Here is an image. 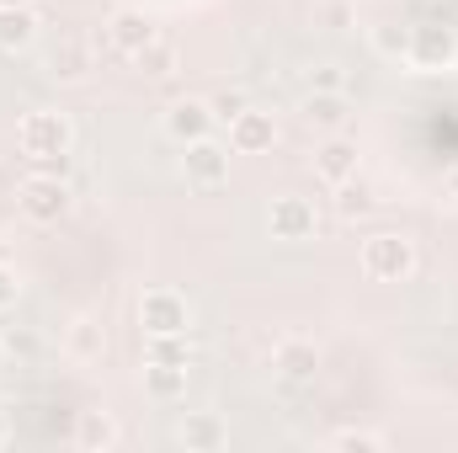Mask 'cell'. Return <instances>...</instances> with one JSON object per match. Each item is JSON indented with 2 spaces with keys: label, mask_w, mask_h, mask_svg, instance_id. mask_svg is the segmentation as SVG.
<instances>
[{
  "label": "cell",
  "mask_w": 458,
  "mask_h": 453,
  "mask_svg": "<svg viewBox=\"0 0 458 453\" xmlns=\"http://www.w3.org/2000/svg\"><path fill=\"white\" fill-rule=\"evenodd\" d=\"M16 144H21V155L32 166L64 171V160L75 150V123H70V113H59V107H32V113H21V123H16Z\"/></svg>",
  "instance_id": "6da1fadb"
},
{
  "label": "cell",
  "mask_w": 458,
  "mask_h": 453,
  "mask_svg": "<svg viewBox=\"0 0 458 453\" xmlns=\"http://www.w3.org/2000/svg\"><path fill=\"white\" fill-rule=\"evenodd\" d=\"M357 261H362V272L373 283H405L416 272V240L400 235V229H378V235L362 240V256Z\"/></svg>",
  "instance_id": "7a4b0ae2"
},
{
  "label": "cell",
  "mask_w": 458,
  "mask_h": 453,
  "mask_svg": "<svg viewBox=\"0 0 458 453\" xmlns=\"http://www.w3.org/2000/svg\"><path fill=\"white\" fill-rule=\"evenodd\" d=\"M70 187H64V176L59 171H32L21 187H16V209H21V219H32V225H59L64 214H70Z\"/></svg>",
  "instance_id": "3957f363"
},
{
  "label": "cell",
  "mask_w": 458,
  "mask_h": 453,
  "mask_svg": "<svg viewBox=\"0 0 458 453\" xmlns=\"http://www.w3.org/2000/svg\"><path fill=\"white\" fill-rule=\"evenodd\" d=\"M139 326L144 337H192V304L176 288H144L139 294Z\"/></svg>",
  "instance_id": "277c9868"
},
{
  "label": "cell",
  "mask_w": 458,
  "mask_h": 453,
  "mask_svg": "<svg viewBox=\"0 0 458 453\" xmlns=\"http://www.w3.org/2000/svg\"><path fill=\"white\" fill-rule=\"evenodd\" d=\"M182 182L198 187V192H214L229 182V144H219L214 133L208 139H192L182 144Z\"/></svg>",
  "instance_id": "5b68a950"
},
{
  "label": "cell",
  "mask_w": 458,
  "mask_h": 453,
  "mask_svg": "<svg viewBox=\"0 0 458 453\" xmlns=\"http://www.w3.org/2000/svg\"><path fill=\"white\" fill-rule=\"evenodd\" d=\"M267 229H272V240L299 245V240H315V235H320V214H315V203H310V198L283 192V198H272V203H267Z\"/></svg>",
  "instance_id": "8992f818"
},
{
  "label": "cell",
  "mask_w": 458,
  "mask_h": 453,
  "mask_svg": "<svg viewBox=\"0 0 458 453\" xmlns=\"http://www.w3.org/2000/svg\"><path fill=\"white\" fill-rule=\"evenodd\" d=\"M454 59H458L454 27H443V21L411 27V54H405V64H411V70H448Z\"/></svg>",
  "instance_id": "52a82bcc"
},
{
  "label": "cell",
  "mask_w": 458,
  "mask_h": 453,
  "mask_svg": "<svg viewBox=\"0 0 458 453\" xmlns=\"http://www.w3.org/2000/svg\"><path fill=\"white\" fill-rule=\"evenodd\" d=\"M277 144V117L261 113V107H245V113L229 123V155H267Z\"/></svg>",
  "instance_id": "ba28073f"
},
{
  "label": "cell",
  "mask_w": 458,
  "mask_h": 453,
  "mask_svg": "<svg viewBox=\"0 0 458 453\" xmlns=\"http://www.w3.org/2000/svg\"><path fill=\"white\" fill-rule=\"evenodd\" d=\"M214 107L203 102V97H182V102H171L165 107V133L176 139V144H192V139H208L214 133Z\"/></svg>",
  "instance_id": "9c48e42d"
},
{
  "label": "cell",
  "mask_w": 458,
  "mask_h": 453,
  "mask_svg": "<svg viewBox=\"0 0 458 453\" xmlns=\"http://www.w3.org/2000/svg\"><path fill=\"white\" fill-rule=\"evenodd\" d=\"M357 171H362V150H357L352 139H342V133H331V139L315 150V176H320V182L342 187V182H352Z\"/></svg>",
  "instance_id": "30bf717a"
},
{
  "label": "cell",
  "mask_w": 458,
  "mask_h": 453,
  "mask_svg": "<svg viewBox=\"0 0 458 453\" xmlns=\"http://www.w3.org/2000/svg\"><path fill=\"white\" fill-rule=\"evenodd\" d=\"M272 368H277V379H283V384H310V379L320 373V346H315V341H304V337L277 341Z\"/></svg>",
  "instance_id": "8fae6325"
},
{
  "label": "cell",
  "mask_w": 458,
  "mask_h": 453,
  "mask_svg": "<svg viewBox=\"0 0 458 453\" xmlns=\"http://www.w3.org/2000/svg\"><path fill=\"white\" fill-rule=\"evenodd\" d=\"M182 449L187 453H219L229 443V422L219 411H187V422H182Z\"/></svg>",
  "instance_id": "7c38bea8"
},
{
  "label": "cell",
  "mask_w": 458,
  "mask_h": 453,
  "mask_svg": "<svg viewBox=\"0 0 458 453\" xmlns=\"http://www.w3.org/2000/svg\"><path fill=\"white\" fill-rule=\"evenodd\" d=\"M32 38H38V11H32V0L0 5V54H21V48H32Z\"/></svg>",
  "instance_id": "4fadbf2b"
},
{
  "label": "cell",
  "mask_w": 458,
  "mask_h": 453,
  "mask_svg": "<svg viewBox=\"0 0 458 453\" xmlns=\"http://www.w3.org/2000/svg\"><path fill=\"white\" fill-rule=\"evenodd\" d=\"M107 38H113L117 54H128V59H133V54H139L144 43H155L160 32H155V21H149L144 11H133V5H128V11H113V21H107Z\"/></svg>",
  "instance_id": "5bb4252c"
},
{
  "label": "cell",
  "mask_w": 458,
  "mask_h": 453,
  "mask_svg": "<svg viewBox=\"0 0 458 453\" xmlns=\"http://www.w3.org/2000/svg\"><path fill=\"white\" fill-rule=\"evenodd\" d=\"M64 352H70L75 363H97V357L107 352V331H102V321L75 315V321L64 326Z\"/></svg>",
  "instance_id": "9a60e30c"
},
{
  "label": "cell",
  "mask_w": 458,
  "mask_h": 453,
  "mask_svg": "<svg viewBox=\"0 0 458 453\" xmlns=\"http://www.w3.org/2000/svg\"><path fill=\"white\" fill-rule=\"evenodd\" d=\"M346 91H310L304 97V123L320 128V133H342L346 128Z\"/></svg>",
  "instance_id": "2e32d148"
},
{
  "label": "cell",
  "mask_w": 458,
  "mask_h": 453,
  "mask_svg": "<svg viewBox=\"0 0 458 453\" xmlns=\"http://www.w3.org/2000/svg\"><path fill=\"white\" fill-rule=\"evenodd\" d=\"M75 449H86V453L117 449V422H113V411H81V416H75Z\"/></svg>",
  "instance_id": "e0dca14e"
},
{
  "label": "cell",
  "mask_w": 458,
  "mask_h": 453,
  "mask_svg": "<svg viewBox=\"0 0 458 453\" xmlns=\"http://www.w3.org/2000/svg\"><path fill=\"white\" fill-rule=\"evenodd\" d=\"M144 389H149V400H160V406L182 400V395H187V363H144Z\"/></svg>",
  "instance_id": "ac0fdd59"
},
{
  "label": "cell",
  "mask_w": 458,
  "mask_h": 453,
  "mask_svg": "<svg viewBox=\"0 0 458 453\" xmlns=\"http://www.w3.org/2000/svg\"><path fill=\"white\" fill-rule=\"evenodd\" d=\"M368 43H373L378 59L400 64V59L411 54V27H400V21H373V27H368Z\"/></svg>",
  "instance_id": "d6986e66"
},
{
  "label": "cell",
  "mask_w": 458,
  "mask_h": 453,
  "mask_svg": "<svg viewBox=\"0 0 458 453\" xmlns=\"http://www.w3.org/2000/svg\"><path fill=\"white\" fill-rule=\"evenodd\" d=\"M133 70H139V75H149V81H165V75H176V43H165V38L144 43V48L133 54Z\"/></svg>",
  "instance_id": "ffe728a7"
},
{
  "label": "cell",
  "mask_w": 458,
  "mask_h": 453,
  "mask_svg": "<svg viewBox=\"0 0 458 453\" xmlns=\"http://www.w3.org/2000/svg\"><path fill=\"white\" fill-rule=\"evenodd\" d=\"M373 209H378V198H373V187H368L362 176H352V182L336 187V214H342V219H368Z\"/></svg>",
  "instance_id": "44dd1931"
},
{
  "label": "cell",
  "mask_w": 458,
  "mask_h": 453,
  "mask_svg": "<svg viewBox=\"0 0 458 453\" xmlns=\"http://www.w3.org/2000/svg\"><path fill=\"white\" fill-rule=\"evenodd\" d=\"M326 449H336V453H384L389 449V438L373 432V427H342V432L326 438Z\"/></svg>",
  "instance_id": "7402d4cb"
},
{
  "label": "cell",
  "mask_w": 458,
  "mask_h": 453,
  "mask_svg": "<svg viewBox=\"0 0 458 453\" xmlns=\"http://www.w3.org/2000/svg\"><path fill=\"white\" fill-rule=\"evenodd\" d=\"M144 363H192V346H187V337H149Z\"/></svg>",
  "instance_id": "603a6c76"
},
{
  "label": "cell",
  "mask_w": 458,
  "mask_h": 453,
  "mask_svg": "<svg viewBox=\"0 0 458 453\" xmlns=\"http://www.w3.org/2000/svg\"><path fill=\"white\" fill-rule=\"evenodd\" d=\"M208 107H214V117H219V123H234V117L250 107V97H245L240 86H225V91H219V97H214Z\"/></svg>",
  "instance_id": "cb8c5ba5"
},
{
  "label": "cell",
  "mask_w": 458,
  "mask_h": 453,
  "mask_svg": "<svg viewBox=\"0 0 458 453\" xmlns=\"http://www.w3.org/2000/svg\"><path fill=\"white\" fill-rule=\"evenodd\" d=\"M54 75H59V81H81V75H86V48L70 43L64 54H54Z\"/></svg>",
  "instance_id": "d4e9b609"
},
{
  "label": "cell",
  "mask_w": 458,
  "mask_h": 453,
  "mask_svg": "<svg viewBox=\"0 0 458 453\" xmlns=\"http://www.w3.org/2000/svg\"><path fill=\"white\" fill-rule=\"evenodd\" d=\"M310 86H315V91H346L342 64H315V70H310Z\"/></svg>",
  "instance_id": "484cf974"
},
{
  "label": "cell",
  "mask_w": 458,
  "mask_h": 453,
  "mask_svg": "<svg viewBox=\"0 0 458 453\" xmlns=\"http://www.w3.org/2000/svg\"><path fill=\"white\" fill-rule=\"evenodd\" d=\"M16 299H21V278L0 261V315H11V310H16Z\"/></svg>",
  "instance_id": "4316f807"
},
{
  "label": "cell",
  "mask_w": 458,
  "mask_h": 453,
  "mask_svg": "<svg viewBox=\"0 0 458 453\" xmlns=\"http://www.w3.org/2000/svg\"><path fill=\"white\" fill-rule=\"evenodd\" d=\"M0 337H5V357H32L38 352L32 331H0Z\"/></svg>",
  "instance_id": "83f0119b"
},
{
  "label": "cell",
  "mask_w": 458,
  "mask_h": 453,
  "mask_svg": "<svg viewBox=\"0 0 458 453\" xmlns=\"http://www.w3.org/2000/svg\"><path fill=\"white\" fill-rule=\"evenodd\" d=\"M320 16H326L331 27H346V21H352V5H346V0H326V5H320Z\"/></svg>",
  "instance_id": "f1b7e54d"
},
{
  "label": "cell",
  "mask_w": 458,
  "mask_h": 453,
  "mask_svg": "<svg viewBox=\"0 0 458 453\" xmlns=\"http://www.w3.org/2000/svg\"><path fill=\"white\" fill-rule=\"evenodd\" d=\"M5 443H11V416L0 411V449H5Z\"/></svg>",
  "instance_id": "f546056e"
},
{
  "label": "cell",
  "mask_w": 458,
  "mask_h": 453,
  "mask_svg": "<svg viewBox=\"0 0 458 453\" xmlns=\"http://www.w3.org/2000/svg\"><path fill=\"white\" fill-rule=\"evenodd\" d=\"M448 198H454V203H458V166H454V171H448Z\"/></svg>",
  "instance_id": "4dcf8cb0"
},
{
  "label": "cell",
  "mask_w": 458,
  "mask_h": 453,
  "mask_svg": "<svg viewBox=\"0 0 458 453\" xmlns=\"http://www.w3.org/2000/svg\"><path fill=\"white\" fill-rule=\"evenodd\" d=\"M0 363H5V337H0Z\"/></svg>",
  "instance_id": "1f68e13d"
}]
</instances>
